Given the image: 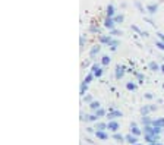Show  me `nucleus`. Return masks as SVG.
I'll list each match as a JSON object with an SVG mask.
<instances>
[{
    "mask_svg": "<svg viewBox=\"0 0 164 145\" xmlns=\"http://www.w3.org/2000/svg\"><path fill=\"white\" fill-rule=\"evenodd\" d=\"M126 88H128V89H135L136 87H135L133 84H128V85H126Z\"/></svg>",
    "mask_w": 164,
    "mask_h": 145,
    "instance_id": "obj_25",
    "label": "nucleus"
},
{
    "mask_svg": "<svg viewBox=\"0 0 164 145\" xmlns=\"http://www.w3.org/2000/svg\"><path fill=\"white\" fill-rule=\"evenodd\" d=\"M106 128H107V126H106L104 123H98V125H97V129H98V131H104Z\"/></svg>",
    "mask_w": 164,
    "mask_h": 145,
    "instance_id": "obj_18",
    "label": "nucleus"
},
{
    "mask_svg": "<svg viewBox=\"0 0 164 145\" xmlns=\"http://www.w3.org/2000/svg\"><path fill=\"white\" fill-rule=\"evenodd\" d=\"M103 114H104V110L98 109V110H97V114H95V116H103Z\"/></svg>",
    "mask_w": 164,
    "mask_h": 145,
    "instance_id": "obj_26",
    "label": "nucleus"
},
{
    "mask_svg": "<svg viewBox=\"0 0 164 145\" xmlns=\"http://www.w3.org/2000/svg\"><path fill=\"white\" fill-rule=\"evenodd\" d=\"M117 128H119V125H117L116 122H110V123H108V129H111V131H117Z\"/></svg>",
    "mask_w": 164,
    "mask_h": 145,
    "instance_id": "obj_9",
    "label": "nucleus"
},
{
    "mask_svg": "<svg viewBox=\"0 0 164 145\" xmlns=\"http://www.w3.org/2000/svg\"><path fill=\"white\" fill-rule=\"evenodd\" d=\"M113 15H114V8L110 5V6L107 8V18H111Z\"/></svg>",
    "mask_w": 164,
    "mask_h": 145,
    "instance_id": "obj_6",
    "label": "nucleus"
},
{
    "mask_svg": "<svg viewBox=\"0 0 164 145\" xmlns=\"http://www.w3.org/2000/svg\"><path fill=\"white\" fill-rule=\"evenodd\" d=\"M98 52H100V47H98V45H95V47H92V50L89 52V56H91V57H94V56H95V54H97Z\"/></svg>",
    "mask_w": 164,
    "mask_h": 145,
    "instance_id": "obj_4",
    "label": "nucleus"
},
{
    "mask_svg": "<svg viewBox=\"0 0 164 145\" xmlns=\"http://www.w3.org/2000/svg\"><path fill=\"white\" fill-rule=\"evenodd\" d=\"M104 25H106V28H108V30H114V21L110 19V18H107L106 22H104Z\"/></svg>",
    "mask_w": 164,
    "mask_h": 145,
    "instance_id": "obj_1",
    "label": "nucleus"
},
{
    "mask_svg": "<svg viewBox=\"0 0 164 145\" xmlns=\"http://www.w3.org/2000/svg\"><path fill=\"white\" fill-rule=\"evenodd\" d=\"M161 72H163V74H164V66H163V67H161Z\"/></svg>",
    "mask_w": 164,
    "mask_h": 145,
    "instance_id": "obj_32",
    "label": "nucleus"
},
{
    "mask_svg": "<svg viewBox=\"0 0 164 145\" xmlns=\"http://www.w3.org/2000/svg\"><path fill=\"white\" fill-rule=\"evenodd\" d=\"M85 89H86V84H85V82H82V85H81V95H84V94H85Z\"/></svg>",
    "mask_w": 164,
    "mask_h": 145,
    "instance_id": "obj_16",
    "label": "nucleus"
},
{
    "mask_svg": "<svg viewBox=\"0 0 164 145\" xmlns=\"http://www.w3.org/2000/svg\"><path fill=\"white\" fill-rule=\"evenodd\" d=\"M150 69L155 72V70H158L160 67H158V65H157V63H154V62H151V63H150Z\"/></svg>",
    "mask_w": 164,
    "mask_h": 145,
    "instance_id": "obj_12",
    "label": "nucleus"
},
{
    "mask_svg": "<svg viewBox=\"0 0 164 145\" xmlns=\"http://www.w3.org/2000/svg\"><path fill=\"white\" fill-rule=\"evenodd\" d=\"M110 63V57L108 56H104L103 57V65H108Z\"/></svg>",
    "mask_w": 164,
    "mask_h": 145,
    "instance_id": "obj_17",
    "label": "nucleus"
},
{
    "mask_svg": "<svg viewBox=\"0 0 164 145\" xmlns=\"http://www.w3.org/2000/svg\"><path fill=\"white\" fill-rule=\"evenodd\" d=\"M148 111H151V107H142V109H141V113H142V114H147Z\"/></svg>",
    "mask_w": 164,
    "mask_h": 145,
    "instance_id": "obj_15",
    "label": "nucleus"
},
{
    "mask_svg": "<svg viewBox=\"0 0 164 145\" xmlns=\"http://www.w3.org/2000/svg\"><path fill=\"white\" fill-rule=\"evenodd\" d=\"M135 5H136V8H138V9H139L141 12H144V9H142V6H141V5H139V2H136Z\"/></svg>",
    "mask_w": 164,
    "mask_h": 145,
    "instance_id": "obj_29",
    "label": "nucleus"
},
{
    "mask_svg": "<svg viewBox=\"0 0 164 145\" xmlns=\"http://www.w3.org/2000/svg\"><path fill=\"white\" fill-rule=\"evenodd\" d=\"M157 35H158V37H160V40L164 43V35H163V34H157Z\"/></svg>",
    "mask_w": 164,
    "mask_h": 145,
    "instance_id": "obj_30",
    "label": "nucleus"
},
{
    "mask_svg": "<svg viewBox=\"0 0 164 145\" xmlns=\"http://www.w3.org/2000/svg\"><path fill=\"white\" fill-rule=\"evenodd\" d=\"M100 41H101V43H108V44H110V43H111V38H110V37H100Z\"/></svg>",
    "mask_w": 164,
    "mask_h": 145,
    "instance_id": "obj_14",
    "label": "nucleus"
},
{
    "mask_svg": "<svg viewBox=\"0 0 164 145\" xmlns=\"http://www.w3.org/2000/svg\"><path fill=\"white\" fill-rule=\"evenodd\" d=\"M132 132H133L135 135H139V133H141V131H139V129H138L136 126H133V129H132Z\"/></svg>",
    "mask_w": 164,
    "mask_h": 145,
    "instance_id": "obj_22",
    "label": "nucleus"
},
{
    "mask_svg": "<svg viewBox=\"0 0 164 145\" xmlns=\"http://www.w3.org/2000/svg\"><path fill=\"white\" fill-rule=\"evenodd\" d=\"M111 32H113L114 35H122V31H116V30H111Z\"/></svg>",
    "mask_w": 164,
    "mask_h": 145,
    "instance_id": "obj_27",
    "label": "nucleus"
},
{
    "mask_svg": "<svg viewBox=\"0 0 164 145\" xmlns=\"http://www.w3.org/2000/svg\"><path fill=\"white\" fill-rule=\"evenodd\" d=\"M97 136L101 138V139H107V135H106L103 131H97Z\"/></svg>",
    "mask_w": 164,
    "mask_h": 145,
    "instance_id": "obj_13",
    "label": "nucleus"
},
{
    "mask_svg": "<svg viewBox=\"0 0 164 145\" xmlns=\"http://www.w3.org/2000/svg\"><path fill=\"white\" fill-rule=\"evenodd\" d=\"M89 107H91L92 110H97V109H100V103H98V101H92Z\"/></svg>",
    "mask_w": 164,
    "mask_h": 145,
    "instance_id": "obj_11",
    "label": "nucleus"
},
{
    "mask_svg": "<svg viewBox=\"0 0 164 145\" xmlns=\"http://www.w3.org/2000/svg\"><path fill=\"white\" fill-rule=\"evenodd\" d=\"M114 139H117V141H123V136L119 135V133H116V135H114Z\"/></svg>",
    "mask_w": 164,
    "mask_h": 145,
    "instance_id": "obj_21",
    "label": "nucleus"
},
{
    "mask_svg": "<svg viewBox=\"0 0 164 145\" xmlns=\"http://www.w3.org/2000/svg\"><path fill=\"white\" fill-rule=\"evenodd\" d=\"M151 145H161V144H157V142H152Z\"/></svg>",
    "mask_w": 164,
    "mask_h": 145,
    "instance_id": "obj_31",
    "label": "nucleus"
},
{
    "mask_svg": "<svg viewBox=\"0 0 164 145\" xmlns=\"http://www.w3.org/2000/svg\"><path fill=\"white\" fill-rule=\"evenodd\" d=\"M147 141H148V142H157V141H158V136L154 135V133H152V135L147 133Z\"/></svg>",
    "mask_w": 164,
    "mask_h": 145,
    "instance_id": "obj_3",
    "label": "nucleus"
},
{
    "mask_svg": "<svg viewBox=\"0 0 164 145\" xmlns=\"http://www.w3.org/2000/svg\"><path fill=\"white\" fill-rule=\"evenodd\" d=\"M142 122H144L145 125H150V123H152V122H151V120H150L148 117H142Z\"/></svg>",
    "mask_w": 164,
    "mask_h": 145,
    "instance_id": "obj_19",
    "label": "nucleus"
},
{
    "mask_svg": "<svg viewBox=\"0 0 164 145\" xmlns=\"http://www.w3.org/2000/svg\"><path fill=\"white\" fill-rule=\"evenodd\" d=\"M157 47H160L161 50H164V43L161 41V43H157Z\"/></svg>",
    "mask_w": 164,
    "mask_h": 145,
    "instance_id": "obj_28",
    "label": "nucleus"
},
{
    "mask_svg": "<svg viewBox=\"0 0 164 145\" xmlns=\"http://www.w3.org/2000/svg\"><path fill=\"white\" fill-rule=\"evenodd\" d=\"M122 21H123V16H122V15H120V16H116V18H114V22H122Z\"/></svg>",
    "mask_w": 164,
    "mask_h": 145,
    "instance_id": "obj_23",
    "label": "nucleus"
},
{
    "mask_svg": "<svg viewBox=\"0 0 164 145\" xmlns=\"http://www.w3.org/2000/svg\"><path fill=\"white\" fill-rule=\"evenodd\" d=\"M125 139H126L129 144H136V138H135V136H132V135H128Z\"/></svg>",
    "mask_w": 164,
    "mask_h": 145,
    "instance_id": "obj_8",
    "label": "nucleus"
},
{
    "mask_svg": "<svg viewBox=\"0 0 164 145\" xmlns=\"http://www.w3.org/2000/svg\"><path fill=\"white\" fill-rule=\"evenodd\" d=\"M114 117H122V113L120 111H113L108 114V119H114Z\"/></svg>",
    "mask_w": 164,
    "mask_h": 145,
    "instance_id": "obj_7",
    "label": "nucleus"
},
{
    "mask_svg": "<svg viewBox=\"0 0 164 145\" xmlns=\"http://www.w3.org/2000/svg\"><path fill=\"white\" fill-rule=\"evenodd\" d=\"M123 69H125L123 66H117V67H116V78H117V79H120V78L123 76Z\"/></svg>",
    "mask_w": 164,
    "mask_h": 145,
    "instance_id": "obj_2",
    "label": "nucleus"
},
{
    "mask_svg": "<svg viewBox=\"0 0 164 145\" xmlns=\"http://www.w3.org/2000/svg\"><path fill=\"white\" fill-rule=\"evenodd\" d=\"M86 120H91V122H94V120H97V116H88V117H85Z\"/></svg>",
    "mask_w": 164,
    "mask_h": 145,
    "instance_id": "obj_20",
    "label": "nucleus"
},
{
    "mask_svg": "<svg viewBox=\"0 0 164 145\" xmlns=\"http://www.w3.org/2000/svg\"><path fill=\"white\" fill-rule=\"evenodd\" d=\"M147 9H148V12H150V13H155V12H157V9H158V6H157V5H150Z\"/></svg>",
    "mask_w": 164,
    "mask_h": 145,
    "instance_id": "obj_5",
    "label": "nucleus"
},
{
    "mask_svg": "<svg viewBox=\"0 0 164 145\" xmlns=\"http://www.w3.org/2000/svg\"><path fill=\"white\" fill-rule=\"evenodd\" d=\"M152 125H154V126H164V119H161V120H154Z\"/></svg>",
    "mask_w": 164,
    "mask_h": 145,
    "instance_id": "obj_10",
    "label": "nucleus"
},
{
    "mask_svg": "<svg viewBox=\"0 0 164 145\" xmlns=\"http://www.w3.org/2000/svg\"><path fill=\"white\" fill-rule=\"evenodd\" d=\"M91 79H92V75H88V76L85 78V81H84V82H85V84H88V82H89Z\"/></svg>",
    "mask_w": 164,
    "mask_h": 145,
    "instance_id": "obj_24",
    "label": "nucleus"
}]
</instances>
